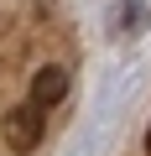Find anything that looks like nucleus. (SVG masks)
<instances>
[{
	"label": "nucleus",
	"mask_w": 151,
	"mask_h": 156,
	"mask_svg": "<svg viewBox=\"0 0 151 156\" xmlns=\"http://www.w3.org/2000/svg\"><path fill=\"white\" fill-rule=\"evenodd\" d=\"M0 135H5V151H16V156L37 151V140H42V109H31V104H11L5 120H0Z\"/></svg>",
	"instance_id": "f257e3e1"
},
{
	"label": "nucleus",
	"mask_w": 151,
	"mask_h": 156,
	"mask_svg": "<svg viewBox=\"0 0 151 156\" xmlns=\"http://www.w3.org/2000/svg\"><path fill=\"white\" fill-rule=\"evenodd\" d=\"M115 21H120V31H141L146 5H135V0H130V5H120V11H115Z\"/></svg>",
	"instance_id": "7ed1b4c3"
},
{
	"label": "nucleus",
	"mask_w": 151,
	"mask_h": 156,
	"mask_svg": "<svg viewBox=\"0 0 151 156\" xmlns=\"http://www.w3.org/2000/svg\"><path fill=\"white\" fill-rule=\"evenodd\" d=\"M68 99V68L63 62H47L31 73V109H52Z\"/></svg>",
	"instance_id": "f03ea898"
},
{
	"label": "nucleus",
	"mask_w": 151,
	"mask_h": 156,
	"mask_svg": "<svg viewBox=\"0 0 151 156\" xmlns=\"http://www.w3.org/2000/svg\"><path fill=\"white\" fill-rule=\"evenodd\" d=\"M146 156H151V130H146Z\"/></svg>",
	"instance_id": "20e7f679"
}]
</instances>
